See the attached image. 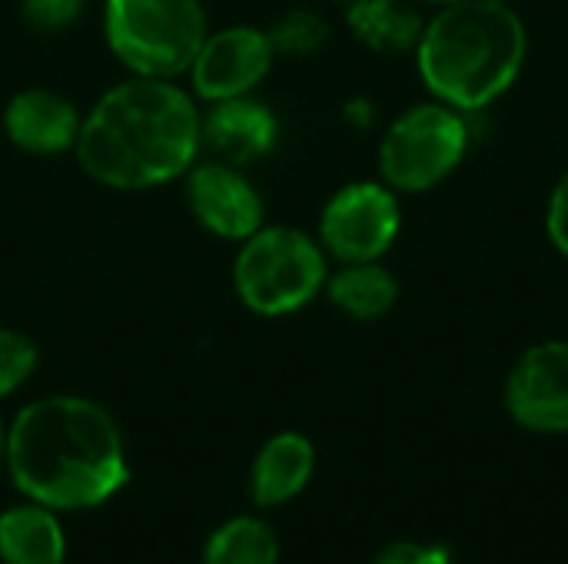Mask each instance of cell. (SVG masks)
<instances>
[{"label": "cell", "instance_id": "6da1fadb", "mask_svg": "<svg viewBox=\"0 0 568 564\" xmlns=\"http://www.w3.org/2000/svg\"><path fill=\"white\" fill-rule=\"evenodd\" d=\"M13 489L53 512H90L130 482L123 432L106 406L57 392L27 402L7 422V465Z\"/></svg>", "mask_w": 568, "mask_h": 564}, {"label": "cell", "instance_id": "7a4b0ae2", "mask_svg": "<svg viewBox=\"0 0 568 564\" xmlns=\"http://www.w3.org/2000/svg\"><path fill=\"white\" fill-rule=\"evenodd\" d=\"M200 113L190 86L126 76L83 113L73 156L106 189L133 193L176 183L203 156Z\"/></svg>", "mask_w": 568, "mask_h": 564}, {"label": "cell", "instance_id": "3957f363", "mask_svg": "<svg viewBox=\"0 0 568 564\" xmlns=\"http://www.w3.org/2000/svg\"><path fill=\"white\" fill-rule=\"evenodd\" d=\"M413 57L429 96L469 116L519 83L529 30L513 3L459 0L426 17Z\"/></svg>", "mask_w": 568, "mask_h": 564}, {"label": "cell", "instance_id": "277c9868", "mask_svg": "<svg viewBox=\"0 0 568 564\" xmlns=\"http://www.w3.org/2000/svg\"><path fill=\"white\" fill-rule=\"evenodd\" d=\"M329 256L316 233L283 223H263L246 236L233 259L236 299L263 319H280L306 309L323 296Z\"/></svg>", "mask_w": 568, "mask_h": 564}, {"label": "cell", "instance_id": "5b68a950", "mask_svg": "<svg viewBox=\"0 0 568 564\" xmlns=\"http://www.w3.org/2000/svg\"><path fill=\"white\" fill-rule=\"evenodd\" d=\"M206 33L203 0H103V40L130 76H186Z\"/></svg>", "mask_w": 568, "mask_h": 564}, {"label": "cell", "instance_id": "8992f818", "mask_svg": "<svg viewBox=\"0 0 568 564\" xmlns=\"http://www.w3.org/2000/svg\"><path fill=\"white\" fill-rule=\"evenodd\" d=\"M469 136L466 113L433 96L426 103H413L379 140V180L399 196H423L443 186L466 163Z\"/></svg>", "mask_w": 568, "mask_h": 564}, {"label": "cell", "instance_id": "52a82bcc", "mask_svg": "<svg viewBox=\"0 0 568 564\" xmlns=\"http://www.w3.org/2000/svg\"><path fill=\"white\" fill-rule=\"evenodd\" d=\"M399 229V193L383 180H353L323 203L316 239L329 263H369L396 246Z\"/></svg>", "mask_w": 568, "mask_h": 564}, {"label": "cell", "instance_id": "ba28073f", "mask_svg": "<svg viewBox=\"0 0 568 564\" xmlns=\"http://www.w3.org/2000/svg\"><path fill=\"white\" fill-rule=\"evenodd\" d=\"M273 63H276V50L263 27L233 23V27L210 30L186 70L190 93L203 103L250 96L270 76Z\"/></svg>", "mask_w": 568, "mask_h": 564}, {"label": "cell", "instance_id": "9c48e42d", "mask_svg": "<svg viewBox=\"0 0 568 564\" xmlns=\"http://www.w3.org/2000/svg\"><path fill=\"white\" fill-rule=\"evenodd\" d=\"M503 406L536 435H568V339L529 346L509 369Z\"/></svg>", "mask_w": 568, "mask_h": 564}, {"label": "cell", "instance_id": "30bf717a", "mask_svg": "<svg viewBox=\"0 0 568 564\" xmlns=\"http://www.w3.org/2000/svg\"><path fill=\"white\" fill-rule=\"evenodd\" d=\"M190 216L216 239L243 243L266 223V199L243 166L226 160H196L183 176Z\"/></svg>", "mask_w": 568, "mask_h": 564}, {"label": "cell", "instance_id": "8fae6325", "mask_svg": "<svg viewBox=\"0 0 568 564\" xmlns=\"http://www.w3.org/2000/svg\"><path fill=\"white\" fill-rule=\"evenodd\" d=\"M203 150L233 166H253L266 160L280 143V120L256 93L206 103L200 113Z\"/></svg>", "mask_w": 568, "mask_h": 564}, {"label": "cell", "instance_id": "7c38bea8", "mask_svg": "<svg viewBox=\"0 0 568 564\" xmlns=\"http://www.w3.org/2000/svg\"><path fill=\"white\" fill-rule=\"evenodd\" d=\"M83 113L70 96L50 86H23L3 106V133L27 156L73 153Z\"/></svg>", "mask_w": 568, "mask_h": 564}, {"label": "cell", "instance_id": "4fadbf2b", "mask_svg": "<svg viewBox=\"0 0 568 564\" xmlns=\"http://www.w3.org/2000/svg\"><path fill=\"white\" fill-rule=\"evenodd\" d=\"M316 475V445L296 429L270 435L250 465V499L256 509H280L300 499Z\"/></svg>", "mask_w": 568, "mask_h": 564}, {"label": "cell", "instance_id": "5bb4252c", "mask_svg": "<svg viewBox=\"0 0 568 564\" xmlns=\"http://www.w3.org/2000/svg\"><path fill=\"white\" fill-rule=\"evenodd\" d=\"M0 564H67V532L60 512L30 499L3 509Z\"/></svg>", "mask_w": 568, "mask_h": 564}, {"label": "cell", "instance_id": "9a60e30c", "mask_svg": "<svg viewBox=\"0 0 568 564\" xmlns=\"http://www.w3.org/2000/svg\"><path fill=\"white\" fill-rule=\"evenodd\" d=\"M323 296L336 312L353 322H376L389 316L399 302V279L383 259L369 263H336L329 269Z\"/></svg>", "mask_w": 568, "mask_h": 564}, {"label": "cell", "instance_id": "2e32d148", "mask_svg": "<svg viewBox=\"0 0 568 564\" xmlns=\"http://www.w3.org/2000/svg\"><path fill=\"white\" fill-rule=\"evenodd\" d=\"M346 27L366 50L399 57L416 50L426 17L423 7L413 0H349Z\"/></svg>", "mask_w": 568, "mask_h": 564}, {"label": "cell", "instance_id": "e0dca14e", "mask_svg": "<svg viewBox=\"0 0 568 564\" xmlns=\"http://www.w3.org/2000/svg\"><path fill=\"white\" fill-rule=\"evenodd\" d=\"M200 564H280V535L256 515L226 519L210 532Z\"/></svg>", "mask_w": 568, "mask_h": 564}, {"label": "cell", "instance_id": "ac0fdd59", "mask_svg": "<svg viewBox=\"0 0 568 564\" xmlns=\"http://www.w3.org/2000/svg\"><path fill=\"white\" fill-rule=\"evenodd\" d=\"M270 43L276 50V57H313L316 50L326 47L329 40V20L313 10V7H293L286 13H280L270 27Z\"/></svg>", "mask_w": 568, "mask_h": 564}, {"label": "cell", "instance_id": "d6986e66", "mask_svg": "<svg viewBox=\"0 0 568 564\" xmlns=\"http://www.w3.org/2000/svg\"><path fill=\"white\" fill-rule=\"evenodd\" d=\"M40 369L37 342L13 326H0V402L17 396Z\"/></svg>", "mask_w": 568, "mask_h": 564}, {"label": "cell", "instance_id": "ffe728a7", "mask_svg": "<svg viewBox=\"0 0 568 564\" xmlns=\"http://www.w3.org/2000/svg\"><path fill=\"white\" fill-rule=\"evenodd\" d=\"M83 7H87V0H20V13H23L27 27H33L37 33L70 30L80 20Z\"/></svg>", "mask_w": 568, "mask_h": 564}, {"label": "cell", "instance_id": "44dd1931", "mask_svg": "<svg viewBox=\"0 0 568 564\" xmlns=\"http://www.w3.org/2000/svg\"><path fill=\"white\" fill-rule=\"evenodd\" d=\"M369 564H456L453 552L439 542H389Z\"/></svg>", "mask_w": 568, "mask_h": 564}, {"label": "cell", "instance_id": "7402d4cb", "mask_svg": "<svg viewBox=\"0 0 568 564\" xmlns=\"http://www.w3.org/2000/svg\"><path fill=\"white\" fill-rule=\"evenodd\" d=\"M546 236L556 246V253H562L568 259V170L559 176V183L549 193V203H546Z\"/></svg>", "mask_w": 568, "mask_h": 564}, {"label": "cell", "instance_id": "603a6c76", "mask_svg": "<svg viewBox=\"0 0 568 564\" xmlns=\"http://www.w3.org/2000/svg\"><path fill=\"white\" fill-rule=\"evenodd\" d=\"M3 465H7V422L0 416V472H3Z\"/></svg>", "mask_w": 568, "mask_h": 564}, {"label": "cell", "instance_id": "cb8c5ba5", "mask_svg": "<svg viewBox=\"0 0 568 564\" xmlns=\"http://www.w3.org/2000/svg\"><path fill=\"white\" fill-rule=\"evenodd\" d=\"M419 7H429V10H439V7H449V3H459V0H413Z\"/></svg>", "mask_w": 568, "mask_h": 564}, {"label": "cell", "instance_id": "d4e9b609", "mask_svg": "<svg viewBox=\"0 0 568 564\" xmlns=\"http://www.w3.org/2000/svg\"><path fill=\"white\" fill-rule=\"evenodd\" d=\"M496 3H513V0H496Z\"/></svg>", "mask_w": 568, "mask_h": 564}, {"label": "cell", "instance_id": "484cf974", "mask_svg": "<svg viewBox=\"0 0 568 564\" xmlns=\"http://www.w3.org/2000/svg\"><path fill=\"white\" fill-rule=\"evenodd\" d=\"M333 3H349V0H333Z\"/></svg>", "mask_w": 568, "mask_h": 564}]
</instances>
